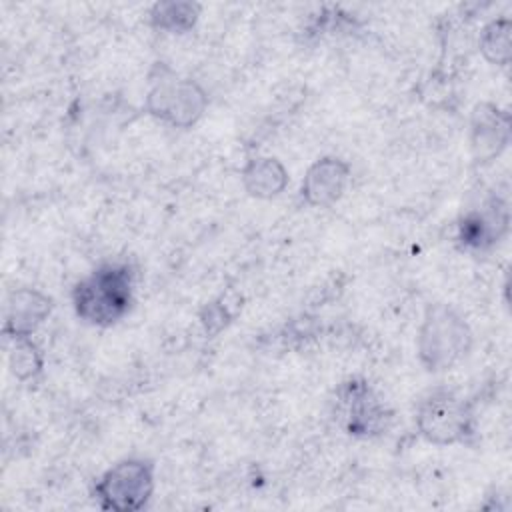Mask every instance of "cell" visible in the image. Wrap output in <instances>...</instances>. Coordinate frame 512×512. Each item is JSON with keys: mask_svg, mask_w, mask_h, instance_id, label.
Here are the masks:
<instances>
[{"mask_svg": "<svg viewBox=\"0 0 512 512\" xmlns=\"http://www.w3.org/2000/svg\"><path fill=\"white\" fill-rule=\"evenodd\" d=\"M240 178L244 190L260 200H270L278 196L288 184V172L284 164L268 156L250 158L242 168Z\"/></svg>", "mask_w": 512, "mask_h": 512, "instance_id": "11", "label": "cell"}, {"mask_svg": "<svg viewBox=\"0 0 512 512\" xmlns=\"http://www.w3.org/2000/svg\"><path fill=\"white\" fill-rule=\"evenodd\" d=\"M200 16L196 2H156L150 10V24L170 34L188 32Z\"/></svg>", "mask_w": 512, "mask_h": 512, "instance_id": "12", "label": "cell"}, {"mask_svg": "<svg viewBox=\"0 0 512 512\" xmlns=\"http://www.w3.org/2000/svg\"><path fill=\"white\" fill-rule=\"evenodd\" d=\"M146 112L174 128L194 126L208 108V94L192 80L160 68L146 94Z\"/></svg>", "mask_w": 512, "mask_h": 512, "instance_id": "4", "label": "cell"}, {"mask_svg": "<svg viewBox=\"0 0 512 512\" xmlns=\"http://www.w3.org/2000/svg\"><path fill=\"white\" fill-rule=\"evenodd\" d=\"M508 226V204L496 196L480 210H472L460 220L458 242L470 250H488L508 234Z\"/></svg>", "mask_w": 512, "mask_h": 512, "instance_id": "8", "label": "cell"}, {"mask_svg": "<svg viewBox=\"0 0 512 512\" xmlns=\"http://www.w3.org/2000/svg\"><path fill=\"white\" fill-rule=\"evenodd\" d=\"M156 468L146 458H122L112 464L94 484L100 508L114 512L142 510L154 494Z\"/></svg>", "mask_w": 512, "mask_h": 512, "instance_id": "5", "label": "cell"}, {"mask_svg": "<svg viewBox=\"0 0 512 512\" xmlns=\"http://www.w3.org/2000/svg\"><path fill=\"white\" fill-rule=\"evenodd\" d=\"M134 302V272L124 262H104L72 288V306L80 320L108 328L120 322Z\"/></svg>", "mask_w": 512, "mask_h": 512, "instance_id": "1", "label": "cell"}, {"mask_svg": "<svg viewBox=\"0 0 512 512\" xmlns=\"http://www.w3.org/2000/svg\"><path fill=\"white\" fill-rule=\"evenodd\" d=\"M510 34H512V24L508 18H494L482 28L478 46L482 56L490 64H496V66L510 64V58H512Z\"/></svg>", "mask_w": 512, "mask_h": 512, "instance_id": "13", "label": "cell"}, {"mask_svg": "<svg viewBox=\"0 0 512 512\" xmlns=\"http://www.w3.org/2000/svg\"><path fill=\"white\" fill-rule=\"evenodd\" d=\"M342 402L346 406L348 414V430L350 434H372L378 432L384 424V408L376 402L372 390L368 384H356L350 380L344 384L342 392Z\"/></svg>", "mask_w": 512, "mask_h": 512, "instance_id": "10", "label": "cell"}, {"mask_svg": "<svg viewBox=\"0 0 512 512\" xmlns=\"http://www.w3.org/2000/svg\"><path fill=\"white\" fill-rule=\"evenodd\" d=\"M416 430L434 446L470 444L476 438V412L470 400L448 388L430 390L416 406Z\"/></svg>", "mask_w": 512, "mask_h": 512, "instance_id": "3", "label": "cell"}, {"mask_svg": "<svg viewBox=\"0 0 512 512\" xmlns=\"http://www.w3.org/2000/svg\"><path fill=\"white\" fill-rule=\"evenodd\" d=\"M350 180V164L336 156L312 162L302 178L300 196L308 206L328 208L338 202Z\"/></svg>", "mask_w": 512, "mask_h": 512, "instance_id": "7", "label": "cell"}, {"mask_svg": "<svg viewBox=\"0 0 512 512\" xmlns=\"http://www.w3.org/2000/svg\"><path fill=\"white\" fill-rule=\"evenodd\" d=\"M474 334L464 316L450 304H428L416 336L420 364L428 372H444L472 350Z\"/></svg>", "mask_w": 512, "mask_h": 512, "instance_id": "2", "label": "cell"}, {"mask_svg": "<svg viewBox=\"0 0 512 512\" xmlns=\"http://www.w3.org/2000/svg\"><path fill=\"white\" fill-rule=\"evenodd\" d=\"M232 316H234V312H230V306L228 304H220V302H210L206 308H204V312H202V324H204V328H206V332H210V334H216V332H220L230 320H232Z\"/></svg>", "mask_w": 512, "mask_h": 512, "instance_id": "15", "label": "cell"}, {"mask_svg": "<svg viewBox=\"0 0 512 512\" xmlns=\"http://www.w3.org/2000/svg\"><path fill=\"white\" fill-rule=\"evenodd\" d=\"M52 312V298L34 288H18L8 296L4 332L10 338L32 336Z\"/></svg>", "mask_w": 512, "mask_h": 512, "instance_id": "9", "label": "cell"}, {"mask_svg": "<svg viewBox=\"0 0 512 512\" xmlns=\"http://www.w3.org/2000/svg\"><path fill=\"white\" fill-rule=\"evenodd\" d=\"M14 350L10 354V368L16 378L26 380L36 376L42 370V354L30 336L14 338Z\"/></svg>", "mask_w": 512, "mask_h": 512, "instance_id": "14", "label": "cell"}, {"mask_svg": "<svg viewBox=\"0 0 512 512\" xmlns=\"http://www.w3.org/2000/svg\"><path fill=\"white\" fill-rule=\"evenodd\" d=\"M512 118L508 110L492 102H480L470 116V150L476 162L484 164L498 158L510 144Z\"/></svg>", "mask_w": 512, "mask_h": 512, "instance_id": "6", "label": "cell"}]
</instances>
